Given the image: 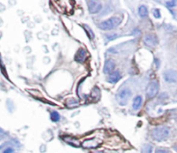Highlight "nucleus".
<instances>
[{
	"label": "nucleus",
	"instance_id": "nucleus-14",
	"mask_svg": "<svg viewBox=\"0 0 177 153\" xmlns=\"http://www.w3.org/2000/svg\"><path fill=\"white\" fill-rule=\"evenodd\" d=\"M84 28H85V30L86 31V33H87V35H88L89 39H91V40L94 39V33L92 32V30L91 29V28H90V27H88V26L84 25Z\"/></svg>",
	"mask_w": 177,
	"mask_h": 153
},
{
	"label": "nucleus",
	"instance_id": "nucleus-21",
	"mask_svg": "<svg viewBox=\"0 0 177 153\" xmlns=\"http://www.w3.org/2000/svg\"><path fill=\"white\" fill-rule=\"evenodd\" d=\"M14 150L12 149V148H7V149H5V151H4V152L3 153H13Z\"/></svg>",
	"mask_w": 177,
	"mask_h": 153
},
{
	"label": "nucleus",
	"instance_id": "nucleus-22",
	"mask_svg": "<svg viewBox=\"0 0 177 153\" xmlns=\"http://www.w3.org/2000/svg\"><path fill=\"white\" fill-rule=\"evenodd\" d=\"M156 153H169V152H168V151H166V150H163V149H157V150L156 151Z\"/></svg>",
	"mask_w": 177,
	"mask_h": 153
},
{
	"label": "nucleus",
	"instance_id": "nucleus-4",
	"mask_svg": "<svg viewBox=\"0 0 177 153\" xmlns=\"http://www.w3.org/2000/svg\"><path fill=\"white\" fill-rule=\"evenodd\" d=\"M159 91V83L157 80H153L151 83H149L148 88H147V96L148 98H154L155 96L157 95Z\"/></svg>",
	"mask_w": 177,
	"mask_h": 153
},
{
	"label": "nucleus",
	"instance_id": "nucleus-9",
	"mask_svg": "<svg viewBox=\"0 0 177 153\" xmlns=\"http://www.w3.org/2000/svg\"><path fill=\"white\" fill-rule=\"evenodd\" d=\"M115 66H116V64H115V62L112 60V59H107L106 61H105V66H104V72H105V74H111L112 72V70L115 69Z\"/></svg>",
	"mask_w": 177,
	"mask_h": 153
},
{
	"label": "nucleus",
	"instance_id": "nucleus-11",
	"mask_svg": "<svg viewBox=\"0 0 177 153\" xmlns=\"http://www.w3.org/2000/svg\"><path fill=\"white\" fill-rule=\"evenodd\" d=\"M120 79H121V74L118 70L112 71V73L109 75V77H108V81L112 83H118Z\"/></svg>",
	"mask_w": 177,
	"mask_h": 153
},
{
	"label": "nucleus",
	"instance_id": "nucleus-16",
	"mask_svg": "<svg viewBox=\"0 0 177 153\" xmlns=\"http://www.w3.org/2000/svg\"><path fill=\"white\" fill-rule=\"evenodd\" d=\"M152 146L150 145H144L142 148V153H151Z\"/></svg>",
	"mask_w": 177,
	"mask_h": 153
},
{
	"label": "nucleus",
	"instance_id": "nucleus-8",
	"mask_svg": "<svg viewBox=\"0 0 177 153\" xmlns=\"http://www.w3.org/2000/svg\"><path fill=\"white\" fill-rule=\"evenodd\" d=\"M82 147L85 149H92V148H98L100 146V142L96 140L95 139H91V140H85L82 143Z\"/></svg>",
	"mask_w": 177,
	"mask_h": 153
},
{
	"label": "nucleus",
	"instance_id": "nucleus-3",
	"mask_svg": "<svg viewBox=\"0 0 177 153\" xmlns=\"http://www.w3.org/2000/svg\"><path fill=\"white\" fill-rule=\"evenodd\" d=\"M131 90L129 88H125L123 89L118 95V102L120 105L124 106L128 103V101L131 97Z\"/></svg>",
	"mask_w": 177,
	"mask_h": 153
},
{
	"label": "nucleus",
	"instance_id": "nucleus-6",
	"mask_svg": "<svg viewBox=\"0 0 177 153\" xmlns=\"http://www.w3.org/2000/svg\"><path fill=\"white\" fill-rule=\"evenodd\" d=\"M87 6L89 12L92 14H95L100 11L102 9V4L98 1H87Z\"/></svg>",
	"mask_w": 177,
	"mask_h": 153
},
{
	"label": "nucleus",
	"instance_id": "nucleus-5",
	"mask_svg": "<svg viewBox=\"0 0 177 153\" xmlns=\"http://www.w3.org/2000/svg\"><path fill=\"white\" fill-rule=\"evenodd\" d=\"M164 80L167 83H175L177 81V71L175 70H167L163 73Z\"/></svg>",
	"mask_w": 177,
	"mask_h": 153
},
{
	"label": "nucleus",
	"instance_id": "nucleus-10",
	"mask_svg": "<svg viewBox=\"0 0 177 153\" xmlns=\"http://www.w3.org/2000/svg\"><path fill=\"white\" fill-rule=\"evenodd\" d=\"M74 58H75V60H76L77 62H79V63L84 62L85 59L86 58V52H85L84 49L80 48V49H79L78 52H76Z\"/></svg>",
	"mask_w": 177,
	"mask_h": 153
},
{
	"label": "nucleus",
	"instance_id": "nucleus-7",
	"mask_svg": "<svg viewBox=\"0 0 177 153\" xmlns=\"http://www.w3.org/2000/svg\"><path fill=\"white\" fill-rule=\"evenodd\" d=\"M144 43L146 46H148L154 47V46H156L158 43L157 38V36L154 35V34H146L144 36Z\"/></svg>",
	"mask_w": 177,
	"mask_h": 153
},
{
	"label": "nucleus",
	"instance_id": "nucleus-23",
	"mask_svg": "<svg viewBox=\"0 0 177 153\" xmlns=\"http://www.w3.org/2000/svg\"><path fill=\"white\" fill-rule=\"evenodd\" d=\"M175 151H177V146L175 147Z\"/></svg>",
	"mask_w": 177,
	"mask_h": 153
},
{
	"label": "nucleus",
	"instance_id": "nucleus-20",
	"mask_svg": "<svg viewBox=\"0 0 177 153\" xmlns=\"http://www.w3.org/2000/svg\"><path fill=\"white\" fill-rule=\"evenodd\" d=\"M106 36H107V38H109L108 40H114L116 37H118V35H117V34H111V35L107 34Z\"/></svg>",
	"mask_w": 177,
	"mask_h": 153
},
{
	"label": "nucleus",
	"instance_id": "nucleus-17",
	"mask_svg": "<svg viewBox=\"0 0 177 153\" xmlns=\"http://www.w3.org/2000/svg\"><path fill=\"white\" fill-rule=\"evenodd\" d=\"M50 117L53 121H58L60 120V115L57 112H53Z\"/></svg>",
	"mask_w": 177,
	"mask_h": 153
},
{
	"label": "nucleus",
	"instance_id": "nucleus-2",
	"mask_svg": "<svg viewBox=\"0 0 177 153\" xmlns=\"http://www.w3.org/2000/svg\"><path fill=\"white\" fill-rule=\"evenodd\" d=\"M169 134V129L166 127H157L152 131V136L157 141L165 140Z\"/></svg>",
	"mask_w": 177,
	"mask_h": 153
},
{
	"label": "nucleus",
	"instance_id": "nucleus-15",
	"mask_svg": "<svg viewBox=\"0 0 177 153\" xmlns=\"http://www.w3.org/2000/svg\"><path fill=\"white\" fill-rule=\"evenodd\" d=\"M65 139H67V143H68V144H71L72 146H76L78 147L79 146V141L77 140H74V139H73V140H72V138L71 137H65Z\"/></svg>",
	"mask_w": 177,
	"mask_h": 153
},
{
	"label": "nucleus",
	"instance_id": "nucleus-19",
	"mask_svg": "<svg viewBox=\"0 0 177 153\" xmlns=\"http://www.w3.org/2000/svg\"><path fill=\"white\" fill-rule=\"evenodd\" d=\"M153 15H154V16H155L156 18H160V17H161L160 11H159V10H157V9H155V10H153Z\"/></svg>",
	"mask_w": 177,
	"mask_h": 153
},
{
	"label": "nucleus",
	"instance_id": "nucleus-13",
	"mask_svg": "<svg viewBox=\"0 0 177 153\" xmlns=\"http://www.w3.org/2000/svg\"><path fill=\"white\" fill-rule=\"evenodd\" d=\"M138 13H139V15L142 16V17H145V16H148V9H147V7L144 6V5H141V6L139 7V10H138Z\"/></svg>",
	"mask_w": 177,
	"mask_h": 153
},
{
	"label": "nucleus",
	"instance_id": "nucleus-1",
	"mask_svg": "<svg viewBox=\"0 0 177 153\" xmlns=\"http://www.w3.org/2000/svg\"><path fill=\"white\" fill-rule=\"evenodd\" d=\"M121 22H122V17L113 16V17H111L110 19L102 22L98 27L103 30H111V29L117 28Z\"/></svg>",
	"mask_w": 177,
	"mask_h": 153
},
{
	"label": "nucleus",
	"instance_id": "nucleus-18",
	"mask_svg": "<svg viewBox=\"0 0 177 153\" xmlns=\"http://www.w3.org/2000/svg\"><path fill=\"white\" fill-rule=\"evenodd\" d=\"M166 4H167V6L169 7V8L175 7L176 5V1H167Z\"/></svg>",
	"mask_w": 177,
	"mask_h": 153
},
{
	"label": "nucleus",
	"instance_id": "nucleus-12",
	"mask_svg": "<svg viewBox=\"0 0 177 153\" xmlns=\"http://www.w3.org/2000/svg\"><path fill=\"white\" fill-rule=\"evenodd\" d=\"M143 103V98L141 96H138L135 97L134 101H133V109L135 110H138L140 109L141 105Z\"/></svg>",
	"mask_w": 177,
	"mask_h": 153
}]
</instances>
